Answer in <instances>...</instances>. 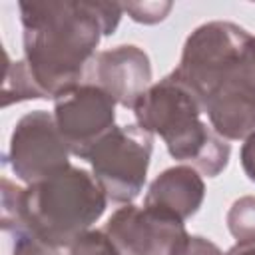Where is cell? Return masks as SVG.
I'll list each match as a JSON object with an SVG mask.
<instances>
[{
    "mask_svg": "<svg viewBox=\"0 0 255 255\" xmlns=\"http://www.w3.org/2000/svg\"><path fill=\"white\" fill-rule=\"evenodd\" d=\"M12 255H60V251H58V247L42 241L28 229H20V231H16Z\"/></svg>",
    "mask_w": 255,
    "mask_h": 255,
    "instance_id": "16",
    "label": "cell"
},
{
    "mask_svg": "<svg viewBox=\"0 0 255 255\" xmlns=\"http://www.w3.org/2000/svg\"><path fill=\"white\" fill-rule=\"evenodd\" d=\"M241 165H243V171L245 175L255 181V131H251L245 141H243V147H241Z\"/></svg>",
    "mask_w": 255,
    "mask_h": 255,
    "instance_id": "18",
    "label": "cell"
},
{
    "mask_svg": "<svg viewBox=\"0 0 255 255\" xmlns=\"http://www.w3.org/2000/svg\"><path fill=\"white\" fill-rule=\"evenodd\" d=\"M205 185L197 169L191 165H175L161 171L149 185L143 205L185 221L203 203Z\"/></svg>",
    "mask_w": 255,
    "mask_h": 255,
    "instance_id": "10",
    "label": "cell"
},
{
    "mask_svg": "<svg viewBox=\"0 0 255 255\" xmlns=\"http://www.w3.org/2000/svg\"><path fill=\"white\" fill-rule=\"evenodd\" d=\"M171 255H225V253H221V249L213 241L187 233Z\"/></svg>",
    "mask_w": 255,
    "mask_h": 255,
    "instance_id": "17",
    "label": "cell"
},
{
    "mask_svg": "<svg viewBox=\"0 0 255 255\" xmlns=\"http://www.w3.org/2000/svg\"><path fill=\"white\" fill-rule=\"evenodd\" d=\"M22 189L16 187L10 179H2V229L4 231H20L22 229V209H20Z\"/></svg>",
    "mask_w": 255,
    "mask_h": 255,
    "instance_id": "14",
    "label": "cell"
},
{
    "mask_svg": "<svg viewBox=\"0 0 255 255\" xmlns=\"http://www.w3.org/2000/svg\"><path fill=\"white\" fill-rule=\"evenodd\" d=\"M86 82L102 88L124 108L135 106L151 82V64L147 54L131 44L98 52L86 70Z\"/></svg>",
    "mask_w": 255,
    "mask_h": 255,
    "instance_id": "9",
    "label": "cell"
},
{
    "mask_svg": "<svg viewBox=\"0 0 255 255\" xmlns=\"http://www.w3.org/2000/svg\"><path fill=\"white\" fill-rule=\"evenodd\" d=\"M108 201L92 173L70 165L22 189V229L54 247H70L102 217Z\"/></svg>",
    "mask_w": 255,
    "mask_h": 255,
    "instance_id": "4",
    "label": "cell"
},
{
    "mask_svg": "<svg viewBox=\"0 0 255 255\" xmlns=\"http://www.w3.org/2000/svg\"><path fill=\"white\" fill-rule=\"evenodd\" d=\"M151 157V133L139 126H122L106 133L88 161L108 199L131 203L143 189Z\"/></svg>",
    "mask_w": 255,
    "mask_h": 255,
    "instance_id": "5",
    "label": "cell"
},
{
    "mask_svg": "<svg viewBox=\"0 0 255 255\" xmlns=\"http://www.w3.org/2000/svg\"><path fill=\"white\" fill-rule=\"evenodd\" d=\"M70 255H128L106 229H90L70 245Z\"/></svg>",
    "mask_w": 255,
    "mask_h": 255,
    "instance_id": "13",
    "label": "cell"
},
{
    "mask_svg": "<svg viewBox=\"0 0 255 255\" xmlns=\"http://www.w3.org/2000/svg\"><path fill=\"white\" fill-rule=\"evenodd\" d=\"M104 229L128 255H171L187 235L183 221L131 203L120 207Z\"/></svg>",
    "mask_w": 255,
    "mask_h": 255,
    "instance_id": "8",
    "label": "cell"
},
{
    "mask_svg": "<svg viewBox=\"0 0 255 255\" xmlns=\"http://www.w3.org/2000/svg\"><path fill=\"white\" fill-rule=\"evenodd\" d=\"M70 149L58 131L54 114L36 110L18 120L6 161L24 183H36L70 167Z\"/></svg>",
    "mask_w": 255,
    "mask_h": 255,
    "instance_id": "6",
    "label": "cell"
},
{
    "mask_svg": "<svg viewBox=\"0 0 255 255\" xmlns=\"http://www.w3.org/2000/svg\"><path fill=\"white\" fill-rule=\"evenodd\" d=\"M24 60L46 98H60L84 84L102 36L112 34L124 14L116 2L50 0L20 2Z\"/></svg>",
    "mask_w": 255,
    "mask_h": 255,
    "instance_id": "2",
    "label": "cell"
},
{
    "mask_svg": "<svg viewBox=\"0 0 255 255\" xmlns=\"http://www.w3.org/2000/svg\"><path fill=\"white\" fill-rule=\"evenodd\" d=\"M122 8L124 12L129 14L131 20L139 24H157L169 14L173 4L171 2H131V4H122Z\"/></svg>",
    "mask_w": 255,
    "mask_h": 255,
    "instance_id": "15",
    "label": "cell"
},
{
    "mask_svg": "<svg viewBox=\"0 0 255 255\" xmlns=\"http://www.w3.org/2000/svg\"><path fill=\"white\" fill-rule=\"evenodd\" d=\"M225 255H255V243H235Z\"/></svg>",
    "mask_w": 255,
    "mask_h": 255,
    "instance_id": "19",
    "label": "cell"
},
{
    "mask_svg": "<svg viewBox=\"0 0 255 255\" xmlns=\"http://www.w3.org/2000/svg\"><path fill=\"white\" fill-rule=\"evenodd\" d=\"M24 100H46V96L36 84L26 60L8 62L2 86V108Z\"/></svg>",
    "mask_w": 255,
    "mask_h": 255,
    "instance_id": "11",
    "label": "cell"
},
{
    "mask_svg": "<svg viewBox=\"0 0 255 255\" xmlns=\"http://www.w3.org/2000/svg\"><path fill=\"white\" fill-rule=\"evenodd\" d=\"M253 52H255V36H253Z\"/></svg>",
    "mask_w": 255,
    "mask_h": 255,
    "instance_id": "20",
    "label": "cell"
},
{
    "mask_svg": "<svg viewBox=\"0 0 255 255\" xmlns=\"http://www.w3.org/2000/svg\"><path fill=\"white\" fill-rule=\"evenodd\" d=\"M133 114L141 129L165 141L171 157L191 163L207 177L225 169L231 153L227 139L201 120V104L173 74L151 84L135 102Z\"/></svg>",
    "mask_w": 255,
    "mask_h": 255,
    "instance_id": "3",
    "label": "cell"
},
{
    "mask_svg": "<svg viewBox=\"0 0 255 255\" xmlns=\"http://www.w3.org/2000/svg\"><path fill=\"white\" fill-rule=\"evenodd\" d=\"M54 102V120L70 153L88 159L96 143L116 128V102L88 82Z\"/></svg>",
    "mask_w": 255,
    "mask_h": 255,
    "instance_id": "7",
    "label": "cell"
},
{
    "mask_svg": "<svg viewBox=\"0 0 255 255\" xmlns=\"http://www.w3.org/2000/svg\"><path fill=\"white\" fill-rule=\"evenodd\" d=\"M229 233L237 243H255V197L245 195L233 201L227 213Z\"/></svg>",
    "mask_w": 255,
    "mask_h": 255,
    "instance_id": "12",
    "label": "cell"
},
{
    "mask_svg": "<svg viewBox=\"0 0 255 255\" xmlns=\"http://www.w3.org/2000/svg\"><path fill=\"white\" fill-rule=\"evenodd\" d=\"M171 74L191 90L223 139L255 131V52L247 30L221 20L201 24Z\"/></svg>",
    "mask_w": 255,
    "mask_h": 255,
    "instance_id": "1",
    "label": "cell"
}]
</instances>
